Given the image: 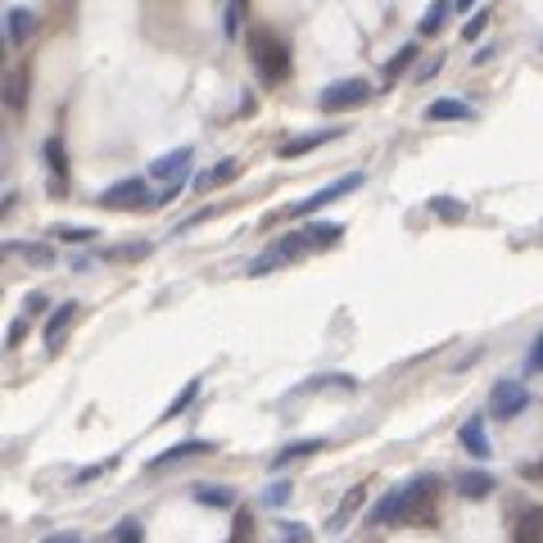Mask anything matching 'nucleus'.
I'll use <instances>...</instances> for the list:
<instances>
[{"label":"nucleus","mask_w":543,"mask_h":543,"mask_svg":"<svg viewBox=\"0 0 543 543\" xmlns=\"http://www.w3.org/2000/svg\"><path fill=\"white\" fill-rule=\"evenodd\" d=\"M254 73H258V82H267V87H281L286 73H290V46H286L281 37L258 32V37H254Z\"/></svg>","instance_id":"nucleus-1"},{"label":"nucleus","mask_w":543,"mask_h":543,"mask_svg":"<svg viewBox=\"0 0 543 543\" xmlns=\"http://www.w3.org/2000/svg\"><path fill=\"white\" fill-rule=\"evenodd\" d=\"M367 100H372V82H367V78H339V82L322 87L317 109H322V113H345V109H358V104H367Z\"/></svg>","instance_id":"nucleus-2"},{"label":"nucleus","mask_w":543,"mask_h":543,"mask_svg":"<svg viewBox=\"0 0 543 543\" xmlns=\"http://www.w3.org/2000/svg\"><path fill=\"white\" fill-rule=\"evenodd\" d=\"M435 498H439V480H435V475H417V480H407V485H403V512H398V521L430 525Z\"/></svg>","instance_id":"nucleus-3"},{"label":"nucleus","mask_w":543,"mask_h":543,"mask_svg":"<svg viewBox=\"0 0 543 543\" xmlns=\"http://www.w3.org/2000/svg\"><path fill=\"white\" fill-rule=\"evenodd\" d=\"M100 204H104V209H122V213H141V209H150V204H155V195H150L146 177H122V181H113L100 195Z\"/></svg>","instance_id":"nucleus-4"},{"label":"nucleus","mask_w":543,"mask_h":543,"mask_svg":"<svg viewBox=\"0 0 543 543\" xmlns=\"http://www.w3.org/2000/svg\"><path fill=\"white\" fill-rule=\"evenodd\" d=\"M308 249H313V245H308V236H304V231H295V236H277L263 258H254V263H249V277H263V272H272V267H286V263L304 258Z\"/></svg>","instance_id":"nucleus-5"},{"label":"nucleus","mask_w":543,"mask_h":543,"mask_svg":"<svg viewBox=\"0 0 543 543\" xmlns=\"http://www.w3.org/2000/svg\"><path fill=\"white\" fill-rule=\"evenodd\" d=\"M363 186V172H349V177H339V181H330V186H322V190H313L308 199H299V204H290V218H313L317 209H326V204H335L339 195H349V190H358Z\"/></svg>","instance_id":"nucleus-6"},{"label":"nucleus","mask_w":543,"mask_h":543,"mask_svg":"<svg viewBox=\"0 0 543 543\" xmlns=\"http://www.w3.org/2000/svg\"><path fill=\"white\" fill-rule=\"evenodd\" d=\"M525 407H530V389H525L521 380H498V385H494V394H489V413H494L498 422L521 417Z\"/></svg>","instance_id":"nucleus-7"},{"label":"nucleus","mask_w":543,"mask_h":543,"mask_svg":"<svg viewBox=\"0 0 543 543\" xmlns=\"http://www.w3.org/2000/svg\"><path fill=\"white\" fill-rule=\"evenodd\" d=\"M190 163H195V150H190V146H181V150H172V155H163V159H155V163H150V181L181 186V181H186V172H190Z\"/></svg>","instance_id":"nucleus-8"},{"label":"nucleus","mask_w":543,"mask_h":543,"mask_svg":"<svg viewBox=\"0 0 543 543\" xmlns=\"http://www.w3.org/2000/svg\"><path fill=\"white\" fill-rule=\"evenodd\" d=\"M335 136H345V127H322V131H304V136H295V141H281V146H277V155H281V159H299V155H313V150L330 146Z\"/></svg>","instance_id":"nucleus-9"},{"label":"nucleus","mask_w":543,"mask_h":543,"mask_svg":"<svg viewBox=\"0 0 543 543\" xmlns=\"http://www.w3.org/2000/svg\"><path fill=\"white\" fill-rule=\"evenodd\" d=\"M457 439H462V448H466L475 462H489L494 444H489V435H485V417H471V422H462Z\"/></svg>","instance_id":"nucleus-10"},{"label":"nucleus","mask_w":543,"mask_h":543,"mask_svg":"<svg viewBox=\"0 0 543 543\" xmlns=\"http://www.w3.org/2000/svg\"><path fill=\"white\" fill-rule=\"evenodd\" d=\"M73 322H78V304H59V308L46 317L41 335H46V349H50V354L63 345V335H68V326H73Z\"/></svg>","instance_id":"nucleus-11"},{"label":"nucleus","mask_w":543,"mask_h":543,"mask_svg":"<svg viewBox=\"0 0 543 543\" xmlns=\"http://www.w3.org/2000/svg\"><path fill=\"white\" fill-rule=\"evenodd\" d=\"M494 485H498V480H494L489 471H462V475H453V489H457L462 498H471V503H475V498H489Z\"/></svg>","instance_id":"nucleus-12"},{"label":"nucleus","mask_w":543,"mask_h":543,"mask_svg":"<svg viewBox=\"0 0 543 543\" xmlns=\"http://www.w3.org/2000/svg\"><path fill=\"white\" fill-rule=\"evenodd\" d=\"M426 118H430V122H471L475 109H471L466 100H457V96H444V100H430V104H426Z\"/></svg>","instance_id":"nucleus-13"},{"label":"nucleus","mask_w":543,"mask_h":543,"mask_svg":"<svg viewBox=\"0 0 543 543\" xmlns=\"http://www.w3.org/2000/svg\"><path fill=\"white\" fill-rule=\"evenodd\" d=\"M199 453H213V444H209V439H181V444L163 448V453L150 462V471H163V466H172V462H181V457H199Z\"/></svg>","instance_id":"nucleus-14"},{"label":"nucleus","mask_w":543,"mask_h":543,"mask_svg":"<svg viewBox=\"0 0 543 543\" xmlns=\"http://www.w3.org/2000/svg\"><path fill=\"white\" fill-rule=\"evenodd\" d=\"M363 498H367V485H354L345 498H339V507H335V516L326 521V530H330V534H339V530H345V525H349V516L363 507Z\"/></svg>","instance_id":"nucleus-15"},{"label":"nucleus","mask_w":543,"mask_h":543,"mask_svg":"<svg viewBox=\"0 0 543 543\" xmlns=\"http://www.w3.org/2000/svg\"><path fill=\"white\" fill-rule=\"evenodd\" d=\"M32 28H37V14H32V10L19 5V10L5 14V37H10V46H23V41L32 37Z\"/></svg>","instance_id":"nucleus-16"},{"label":"nucleus","mask_w":543,"mask_h":543,"mask_svg":"<svg viewBox=\"0 0 543 543\" xmlns=\"http://www.w3.org/2000/svg\"><path fill=\"white\" fill-rule=\"evenodd\" d=\"M457 5V0H430V10L422 14V23H417V37H439V28L448 23V10Z\"/></svg>","instance_id":"nucleus-17"},{"label":"nucleus","mask_w":543,"mask_h":543,"mask_svg":"<svg viewBox=\"0 0 543 543\" xmlns=\"http://www.w3.org/2000/svg\"><path fill=\"white\" fill-rule=\"evenodd\" d=\"M512 543H543V507H525L516 521V539Z\"/></svg>","instance_id":"nucleus-18"},{"label":"nucleus","mask_w":543,"mask_h":543,"mask_svg":"<svg viewBox=\"0 0 543 543\" xmlns=\"http://www.w3.org/2000/svg\"><path fill=\"white\" fill-rule=\"evenodd\" d=\"M231 177H236V159H218L213 168H204L190 186H195V190H213V186H222V181H231Z\"/></svg>","instance_id":"nucleus-19"},{"label":"nucleus","mask_w":543,"mask_h":543,"mask_svg":"<svg viewBox=\"0 0 543 543\" xmlns=\"http://www.w3.org/2000/svg\"><path fill=\"white\" fill-rule=\"evenodd\" d=\"M304 236H308L313 249H330L335 240H345V227H339V222H308Z\"/></svg>","instance_id":"nucleus-20"},{"label":"nucleus","mask_w":543,"mask_h":543,"mask_svg":"<svg viewBox=\"0 0 543 543\" xmlns=\"http://www.w3.org/2000/svg\"><path fill=\"white\" fill-rule=\"evenodd\" d=\"M398 512H403V489H389V494L372 507V516H367V521H372V525H394V521H398Z\"/></svg>","instance_id":"nucleus-21"},{"label":"nucleus","mask_w":543,"mask_h":543,"mask_svg":"<svg viewBox=\"0 0 543 543\" xmlns=\"http://www.w3.org/2000/svg\"><path fill=\"white\" fill-rule=\"evenodd\" d=\"M195 503H204V507H236V489H227V485H195Z\"/></svg>","instance_id":"nucleus-22"},{"label":"nucleus","mask_w":543,"mask_h":543,"mask_svg":"<svg viewBox=\"0 0 543 543\" xmlns=\"http://www.w3.org/2000/svg\"><path fill=\"white\" fill-rule=\"evenodd\" d=\"M322 448H326L322 439H299V444H286V448H281L277 457H272V466L281 471V466H290L295 457H308V453H322Z\"/></svg>","instance_id":"nucleus-23"},{"label":"nucleus","mask_w":543,"mask_h":543,"mask_svg":"<svg viewBox=\"0 0 543 543\" xmlns=\"http://www.w3.org/2000/svg\"><path fill=\"white\" fill-rule=\"evenodd\" d=\"M5 249H10V254H23L32 267H50V263H54V249H50V245H23V240H10Z\"/></svg>","instance_id":"nucleus-24"},{"label":"nucleus","mask_w":543,"mask_h":543,"mask_svg":"<svg viewBox=\"0 0 543 543\" xmlns=\"http://www.w3.org/2000/svg\"><path fill=\"white\" fill-rule=\"evenodd\" d=\"M430 213L444 218V222H462V218H466V204L453 199V195H435V199H430Z\"/></svg>","instance_id":"nucleus-25"},{"label":"nucleus","mask_w":543,"mask_h":543,"mask_svg":"<svg viewBox=\"0 0 543 543\" xmlns=\"http://www.w3.org/2000/svg\"><path fill=\"white\" fill-rule=\"evenodd\" d=\"M407 63H417V41H407V46H398V50L389 54V63H385V78L394 82L398 73H407Z\"/></svg>","instance_id":"nucleus-26"},{"label":"nucleus","mask_w":543,"mask_h":543,"mask_svg":"<svg viewBox=\"0 0 543 543\" xmlns=\"http://www.w3.org/2000/svg\"><path fill=\"white\" fill-rule=\"evenodd\" d=\"M5 100H10V109H23V104H28V68H14V73H10Z\"/></svg>","instance_id":"nucleus-27"},{"label":"nucleus","mask_w":543,"mask_h":543,"mask_svg":"<svg viewBox=\"0 0 543 543\" xmlns=\"http://www.w3.org/2000/svg\"><path fill=\"white\" fill-rule=\"evenodd\" d=\"M41 150H46V163H50L54 181H63V177H68V155H63V141H59V136H50V141H46Z\"/></svg>","instance_id":"nucleus-28"},{"label":"nucleus","mask_w":543,"mask_h":543,"mask_svg":"<svg viewBox=\"0 0 543 543\" xmlns=\"http://www.w3.org/2000/svg\"><path fill=\"white\" fill-rule=\"evenodd\" d=\"M195 398H199V380H186V385H181V394H177V398L168 403V413H163V422H172V417H181V413H186V407H190Z\"/></svg>","instance_id":"nucleus-29"},{"label":"nucleus","mask_w":543,"mask_h":543,"mask_svg":"<svg viewBox=\"0 0 543 543\" xmlns=\"http://www.w3.org/2000/svg\"><path fill=\"white\" fill-rule=\"evenodd\" d=\"M54 236H59V240H82V245H87V240H100V227H68V222H63V227H54Z\"/></svg>","instance_id":"nucleus-30"},{"label":"nucleus","mask_w":543,"mask_h":543,"mask_svg":"<svg viewBox=\"0 0 543 543\" xmlns=\"http://www.w3.org/2000/svg\"><path fill=\"white\" fill-rule=\"evenodd\" d=\"M485 23H489V10H475V14L462 23V37H466V41H475V37L485 32Z\"/></svg>","instance_id":"nucleus-31"},{"label":"nucleus","mask_w":543,"mask_h":543,"mask_svg":"<svg viewBox=\"0 0 543 543\" xmlns=\"http://www.w3.org/2000/svg\"><path fill=\"white\" fill-rule=\"evenodd\" d=\"M118 466V457H104V462H96V466H87V471H78V485H87V480H96V475H104V471H113Z\"/></svg>","instance_id":"nucleus-32"},{"label":"nucleus","mask_w":543,"mask_h":543,"mask_svg":"<svg viewBox=\"0 0 543 543\" xmlns=\"http://www.w3.org/2000/svg\"><path fill=\"white\" fill-rule=\"evenodd\" d=\"M113 543H141V525H136V521H122V525L113 530Z\"/></svg>","instance_id":"nucleus-33"},{"label":"nucleus","mask_w":543,"mask_h":543,"mask_svg":"<svg viewBox=\"0 0 543 543\" xmlns=\"http://www.w3.org/2000/svg\"><path fill=\"white\" fill-rule=\"evenodd\" d=\"M286 498H290V485H286V480H277V485H272V489L263 494V503H267V507H281Z\"/></svg>","instance_id":"nucleus-34"},{"label":"nucleus","mask_w":543,"mask_h":543,"mask_svg":"<svg viewBox=\"0 0 543 543\" xmlns=\"http://www.w3.org/2000/svg\"><path fill=\"white\" fill-rule=\"evenodd\" d=\"M439 68H444V54H435V59H426V63L417 68V82H430V78L439 73Z\"/></svg>","instance_id":"nucleus-35"},{"label":"nucleus","mask_w":543,"mask_h":543,"mask_svg":"<svg viewBox=\"0 0 543 543\" xmlns=\"http://www.w3.org/2000/svg\"><path fill=\"white\" fill-rule=\"evenodd\" d=\"M23 308H28V317H37V313H54L46 295H28V299H23Z\"/></svg>","instance_id":"nucleus-36"},{"label":"nucleus","mask_w":543,"mask_h":543,"mask_svg":"<svg viewBox=\"0 0 543 543\" xmlns=\"http://www.w3.org/2000/svg\"><path fill=\"white\" fill-rule=\"evenodd\" d=\"M222 32H227V37H240V5H231V10H227V19H222Z\"/></svg>","instance_id":"nucleus-37"},{"label":"nucleus","mask_w":543,"mask_h":543,"mask_svg":"<svg viewBox=\"0 0 543 543\" xmlns=\"http://www.w3.org/2000/svg\"><path fill=\"white\" fill-rule=\"evenodd\" d=\"M530 367H534V372H543V335L534 339V349H530Z\"/></svg>","instance_id":"nucleus-38"},{"label":"nucleus","mask_w":543,"mask_h":543,"mask_svg":"<svg viewBox=\"0 0 543 543\" xmlns=\"http://www.w3.org/2000/svg\"><path fill=\"white\" fill-rule=\"evenodd\" d=\"M46 543H82V534H73V530H59V534H50Z\"/></svg>","instance_id":"nucleus-39"},{"label":"nucleus","mask_w":543,"mask_h":543,"mask_svg":"<svg viewBox=\"0 0 543 543\" xmlns=\"http://www.w3.org/2000/svg\"><path fill=\"white\" fill-rule=\"evenodd\" d=\"M475 5V0H457V10H471Z\"/></svg>","instance_id":"nucleus-40"},{"label":"nucleus","mask_w":543,"mask_h":543,"mask_svg":"<svg viewBox=\"0 0 543 543\" xmlns=\"http://www.w3.org/2000/svg\"><path fill=\"white\" fill-rule=\"evenodd\" d=\"M231 5H236V0H231Z\"/></svg>","instance_id":"nucleus-41"}]
</instances>
